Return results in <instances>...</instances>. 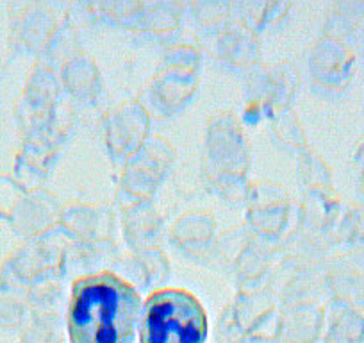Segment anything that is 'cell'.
<instances>
[{
  "instance_id": "obj_1",
  "label": "cell",
  "mask_w": 364,
  "mask_h": 343,
  "mask_svg": "<svg viewBox=\"0 0 364 343\" xmlns=\"http://www.w3.org/2000/svg\"><path fill=\"white\" fill-rule=\"evenodd\" d=\"M134 286L113 272L82 275L73 283L68 304L72 343H131L141 317Z\"/></svg>"
},
{
  "instance_id": "obj_2",
  "label": "cell",
  "mask_w": 364,
  "mask_h": 343,
  "mask_svg": "<svg viewBox=\"0 0 364 343\" xmlns=\"http://www.w3.org/2000/svg\"><path fill=\"white\" fill-rule=\"evenodd\" d=\"M138 329L141 343H204L208 317L190 292L164 288L145 300Z\"/></svg>"
}]
</instances>
